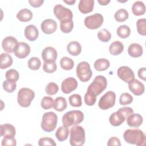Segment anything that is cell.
I'll use <instances>...</instances> for the list:
<instances>
[{
    "label": "cell",
    "mask_w": 146,
    "mask_h": 146,
    "mask_svg": "<svg viewBox=\"0 0 146 146\" xmlns=\"http://www.w3.org/2000/svg\"><path fill=\"white\" fill-rule=\"evenodd\" d=\"M123 137L127 143L137 146L144 145L146 141L145 134L141 130L138 128L125 130L123 134Z\"/></svg>",
    "instance_id": "6da1fadb"
},
{
    "label": "cell",
    "mask_w": 146,
    "mask_h": 146,
    "mask_svg": "<svg viewBox=\"0 0 146 146\" xmlns=\"http://www.w3.org/2000/svg\"><path fill=\"white\" fill-rule=\"evenodd\" d=\"M83 113L79 110H73L67 112L62 116L63 125L65 127L75 126L83 121Z\"/></svg>",
    "instance_id": "7a4b0ae2"
},
{
    "label": "cell",
    "mask_w": 146,
    "mask_h": 146,
    "mask_svg": "<svg viewBox=\"0 0 146 146\" xmlns=\"http://www.w3.org/2000/svg\"><path fill=\"white\" fill-rule=\"evenodd\" d=\"M133 113L131 107H124L119 108L116 112L112 113L109 118L110 124L114 127L121 125L127 118V117Z\"/></svg>",
    "instance_id": "3957f363"
},
{
    "label": "cell",
    "mask_w": 146,
    "mask_h": 146,
    "mask_svg": "<svg viewBox=\"0 0 146 146\" xmlns=\"http://www.w3.org/2000/svg\"><path fill=\"white\" fill-rule=\"evenodd\" d=\"M86 140V134L84 128L80 125L72 127L70 129V143L72 146H81Z\"/></svg>",
    "instance_id": "277c9868"
},
{
    "label": "cell",
    "mask_w": 146,
    "mask_h": 146,
    "mask_svg": "<svg viewBox=\"0 0 146 146\" xmlns=\"http://www.w3.org/2000/svg\"><path fill=\"white\" fill-rule=\"evenodd\" d=\"M107 86L106 78L103 75H98L88 87L87 92L97 96L107 88Z\"/></svg>",
    "instance_id": "5b68a950"
},
{
    "label": "cell",
    "mask_w": 146,
    "mask_h": 146,
    "mask_svg": "<svg viewBox=\"0 0 146 146\" xmlns=\"http://www.w3.org/2000/svg\"><path fill=\"white\" fill-rule=\"evenodd\" d=\"M58 116L53 112H46L43 115L41 121L42 129L47 132L53 131L57 125Z\"/></svg>",
    "instance_id": "8992f818"
},
{
    "label": "cell",
    "mask_w": 146,
    "mask_h": 146,
    "mask_svg": "<svg viewBox=\"0 0 146 146\" xmlns=\"http://www.w3.org/2000/svg\"><path fill=\"white\" fill-rule=\"evenodd\" d=\"M34 97L35 93L32 90L29 88H22L18 92L17 102L20 106L28 107Z\"/></svg>",
    "instance_id": "52a82bcc"
},
{
    "label": "cell",
    "mask_w": 146,
    "mask_h": 146,
    "mask_svg": "<svg viewBox=\"0 0 146 146\" xmlns=\"http://www.w3.org/2000/svg\"><path fill=\"white\" fill-rule=\"evenodd\" d=\"M76 72L78 78L83 82L90 80L92 75V72L91 70L90 64L85 61L78 63L76 67Z\"/></svg>",
    "instance_id": "ba28073f"
},
{
    "label": "cell",
    "mask_w": 146,
    "mask_h": 146,
    "mask_svg": "<svg viewBox=\"0 0 146 146\" xmlns=\"http://www.w3.org/2000/svg\"><path fill=\"white\" fill-rule=\"evenodd\" d=\"M115 100L116 94L115 92L112 91H108L100 98L98 103V106L102 110H108L115 105Z\"/></svg>",
    "instance_id": "9c48e42d"
},
{
    "label": "cell",
    "mask_w": 146,
    "mask_h": 146,
    "mask_svg": "<svg viewBox=\"0 0 146 146\" xmlns=\"http://www.w3.org/2000/svg\"><path fill=\"white\" fill-rule=\"evenodd\" d=\"M54 13L60 22L72 19L73 18V14L71 10L60 4L56 5L54 6Z\"/></svg>",
    "instance_id": "30bf717a"
},
{
    "label": "cell",
    "mask_w": 146,
    "mask_h": 146,
    "mask_svg": "<svg viewBox=\"0 0 146 146\" xmlns=\"http://www.w3.org/2000/svg\"><path fill=\"white\" fill-rule=\"evenodd\" d=\"M85 26L89 29L95 30L99 28L103 22V17L99 13H96L85 18Z\"/></svg>",
    "instance_id": "8fae6325"
},
{
    "label": "cell",
    "mask_w": 146,
    "mask_h": 146,
    "mask_svg": "<svg viewBox=\"0 0 146 146\" xmlns=\"http://www.w3.org/2000/svg\"><path fill=\"white\" fill-rule=\"evenodd\" d=\"M13 52L17 58L23 59L29 55L30 52V47L25 42H18L14 47Z\"/></svg>",
    "instance_id": "7c38bea8"
},
{
    "label": "cell",
    "mask_w": 146,
    "mask_h": 146,
    "mask_svg": "<svg viewBox=\"0 0 146 146\" xmlns=\"http://www.w3.org/2000/svg\"><path fill=\"white\" fill-rule=\"evenodd\" d=\"M117 75L120 79L125 83H129L131 80L135 79L133 71L131 68L125 66H121L117 69Z\"/></svg>",
    "instance_id": "4fadbf2b"
},
{
    "label": "cell",
    "mask_w": 146,
    "mask_h": 146,
    "mask_svg": "<svg viewBox=\"0 0 146 146\" xmlns=\"http://www.w3.org/2000/svg\"><path fill=\"white\" fill-rule=\"evenodd\" d=\"M77 87L78 82L72 77H69L65 79L62 81L61 84L62 91L66 94H70L76 90Z\"/></svg>",
    "instance_id": "5bb4252c"
},
{
    "label": "cell",
    "mask_w": 146,
    "mask_h": 146,
    "mask_svg": "<svg viewBox=\"0 0 146 146\" xmlns=\"http://www.w3.org/2000/svg\"><path fill=\"white\" fill-rule=\"evenodd\" d=\"M42 31L47 34L54 33L57 29V23L52 19H44L40 25Z\"/></svg>",
    "instance_id": "9a60e30c"
},
{
    "label": "cell",
    "mask_w": 146,
    "mask_h": 146,
    "mask_svg": "<svg viewBox=\"0 0 146 146\" xmlns=\"http://www.w3.org/2000/svg\"><path fill=\"white\" fill-rule=\"evenodd\" d=\"M128 88L136 96L142 95L145 91L144 84L139 80L135 79H132L128 83Z\"/></svg>",
    "instance_id": "2e32d148"
},
{
    "label": "cell",
    "mask_w": 146,
    "mask_h": 146,
    "mask_svg": "<svg viewBox=\"0 0 146 146\" xmlns=\"http://www.w3.org/2000/svg\"><path fill=\"white\" fill-rule=\"evenodd\" d=\"M57 56V51L52 47L44 48L42 52V57L44 62H55Z\"/></svg>",
    "instance_id": "e0dca14e"
},
{
    "label": "cell",
    "mask_w": 146,
    "mask_h": 146,
    "mask_svg": "<svg viewBox=\"0 0 146 146\" xmlns=\"http://www.w3.org/2000/svg\"><path fill=\"white\" fill-rule=\"evenodd\" d=\"M17 39L12 36H8L5 38L2 42V47L5 51L8 53L13 52V49L18 43Z\"/></svg>",
    "instance_id": "ac0fdd59"
},
{
    "label": "cell",
    "mask_w": 146,
    "mask_h": 146,
    "mask_svg": "<svg viewBox=\"0 0 146 146\" xmlns=\"http://www.w3.org/2000/svg\"><path fill=\"white\" fill-rule=\"evenodd\" d=\"M39 35V31L36 27L33 25H29L25 27V36L30 41H34Z\"/></svg>",
    "instance_id": "d6986e66"
},
{
    "label": "cell",
    "mask_w": 146,
    "mask_h": 146,
    "mask_svg": "<svg viewBox=\"0 0 146 146\" xmlns=\"http://www.w3.org/2000/svg\"><path fill=\"white\" fill-rule=\"evenodd\" d=\"M0 133L1 136L14 137L16 131L15 127L10 124H4L0 125Z\"/></svg>",
    "instance_id": "ffe728a7"
},
{
    "label": "cell",
    "mask_w": 146,
    "mask_h": 146,
    "mask_svg": "<svg viewBox=\"0 0 146 146\" xmlns=\"http://www.w3.org/2000/svg\"><path fill=\"white\" fill-rule=\"evenodd\" d=\"M143 119L141 115L132 113L127 118V123L131 127H139L143 123Z\"/></svg>",
    "instance_id": "44dd1931"
},
{
    "label": "cell",
    "mask_w": 146,
    "mask_h": 146,
    "mask_svg": "<svg viewBox=\"0 0 146 146\" xmlns=\"http://www.w3.org/2000/svg\"><path fill=\"white\" fill-rule=\"evenodd\" d=\"M94 0H80L78 5V9L82 14H87L93 10Z\"/></svg>",
    "instance_id": "7402d4cb"
},
{
    "label": "cell",
    "mask_w": 146,
    "mask_h": 146,
    "mask_svg": "<svg viewBox=\"0 0 146 146\" xmlns=\"http://www.w3.org/2000/svg\"><path fill=\"white\" fill-rule=\"evenodd\" d=\"M143 50L142 46L136 43L131 44L128 48V54L133 58H138L142 55Z\"/></svg>",
    "instance_id": "603a6c76"
},
{
    "label": "cell",
    "mask_w": 146,
    "mask_h": 146,
    "mask_svg": "<svg viewBox=\"0 0 146 146\" xmlns=\"http://www.w3.org/2000/svg\"><path fill=\"white\" fill-rule=\"evenodd\" d=\"M67 50L70 55L77 56L80 54L82 51V47L78 42L72 41L67 44Z\"/></svg>",
    "instance_id": "cb8c5ba5"
},
{
    "label": "cell",
    "mask_w": 146,
    "mask_h": 146,
    "mask_svg": "<svg viewBox=\"0 0 146 146\" xmlns=\"http://www.w3.org/2000/svg\"><path fill=\"white\" fill-rule=\"evenodd\" d=\"M17 18L21 22H28L32 19L33 13L29 9L25 8L18 11L17 14Z\"/></svg>",
    "instance_id": "d4e9b609"
},
{
    "label": "cell",
    "mask_w": 146,
    "mask_h": 146,
    "mask_svg": "<svg viewBox=\"0 0 146 146\" xmlns=\"http://www.w3.org/2000/svg\"><path fill=\"white\" fill-rule=\"evenodd\" d=\"M124 50L123 44L118 40L113 42L109 47L110 52L113 55H118L121 54Z\"/></svg>",
    "instance_id": "484cf974"
},
{
    "label": "cell",
    "mask_w": 146,
    "mask_h": 146,
    "mask_svg": "<svg viewBox=\"0 0 146 146\" xmlns=\"http://www.w3.org/2000/svg\"><path fill=\"white\" fill-rule=\"evenodd\" d=\"M67 106L66 99L62 96L57 97L54 101L53 108L58 112H62L66 110Z\"/></svg>",
    "instance_id": "4316f807"
},
{
    "label": "cell",
    "mask_w": 146,
    "mask_h": 146,
    "mask_svg": "<svg viewBox=\"0 0 146 146\" xmlns=\"http://www.w3.org/2000/svg\"><path fill=\"white\" fill-rule=\"evenodd\" d=\"M132 11L135 15L139 16L143 15L145 12V6L144 3L140 1H136L132 5Z\"/></svg>",
    "instance_id": "83f0119b"
},
{
    "label": "cell",
    "mask_w": 146,
    "mask_h": 146,
    "mask_svg": "<svg viewBox=\"0 0 146 146\" xmlns=\"http://www.w3.org/2000/svg\"><path fill=\"white\" fill-rule=\"evenodd\" d=\"M110 66L109 60L107 59L100 58L97 59L94 62V68L98 71H103L106 70Z\"/></svg>",
    "instance_id": "f1b7e54d"
},
{
    "label": "cell",
    "mask_w": 146,
    "mask_h": 146,
    "mask_svg": "<svg viewBox=\"0 0 146 146\" xmlns=\"http://www.w3.org/2000/svg\"><path fill=\"white\" fill-rule=\"evenodd\" d=\"M69 133V129L67 127L61 126L57 129L55 132V137L59 141H63L68 138Z\"/></svg>",
    "instance_id": "f546056e"
},
{
    "label": "cell",
    "mask_w": 146,
    "mask_h": 146,
    "mask_svg": "<svg viewBox=\"0 0 146 146\" xmlns=\"http://www.w3.org/2000/svg\"><path fill=\"white\" fill-rule=\"evenodd\" d=\"M1 69H5L11 66L13 63V58L10 55L6 53L1 54Z\"/></svg>",
    "instance_id": "4dcf8cb0"
},
{
    "label": "cell",
    "mask_w": 146,
    "mask_h": 146,
    "mask_svg": "<svg viewBox=\"0 0 146 146\" xmlns=\"http://www.w3.org/2000/svg\"><path fill=\"white\" fill-rule=\"evenodd\" d=\"M60 66L63 70H71L74 66V60L67 56H64L60 60Z\"/></svg>",
    "instance_id": "1f68e13d"
},
{
    "label": "cell",
    "mask_w": 146,
    "mask_h": 146,
    "mask_svg": "<svg viewBox=\"0 0 146 146\" xmlns=\"http://www.w3.org/2000/svg\"><path fill=\"white\" fill-rule=\"evenodd\" d=\"M129 14L128 11L124 9H120L117 10L114 15L115 19L116 21L121 22H124L128 18Z\"/></svg>",
    "instance_id": "d6a6232c"
},
{
    "label": "cell",
    "mask_w": 146,
    "mask_h": 146,
    "mask_svg": "<svg viewBox=\"0 0 146 146\" xmlns=\"http://www.w3.org/2000/svg\"><path fill=\"white\" fill-rule=\"evenodd\" d=\"M74 22L72 19L67 20L60 22V30L64 33H69L73 29Z\"/></svg>",
    "instance_id": "836d02e7"
},
{
    "label": "cell",
    "mask_w": 146,
    "mask_h": 146,
    "mask_svg": "<svg viewBox=\"0 0 146 146\" xmlns=\"http://www.w3.org/2000/svg\"><path fill=\"white\" fill-rule=\"evenodd\" d=\"M116 33L121 38H127L130 35L131 29L127 25H121L117 27Z\"/></svg>",
    "instance_id": "e575fe53"
},
{
    "label": "cell",
    "mask_w": 146,
    "mask_h": 146,
    "mask_svg": "<svg viewBox=\"0 0 146 146\" xmlns=\"http://www.w3.org/2000/svg\"><path fill=\"white\" fill-rule=\"evenodd\" d=\"M2 86L3 90L7 92L11 93L16 89L17 83L15 81L6 79L3 82Z\"/></svg>",
    "instance_id": "d590c367"
},
{
    "label": "cell",
    "mask_w": 146,
    "mask_h": 146,
    "mask_svg": "<svg viewBox=\"0 0 146 146\" xmlns=\"http://www.w3.org/2000/svg\"><path fill=\"white\" fill-rule=\"evenodd\" d=\"M70 104L72 107H79L82 106V98L79 94H75L69 97Z\"/></svg>",
    "instance_id": "8d00e7d4"
},
{
    "label": "cell",
    "mask_w": 146,
    "mask_h": 146,
    "mask_svg": "<svg viewBox=\"0 0 146 146\" xmlns=\"http://www.w3.org/2000/svg\"><path fill=\"white\" fill-rule=\"evenodd\" d=\"M98 39L102 42H107L111 38V34L106 29H103L98 33Z\"/></svg>",
    "instance_id": "74e56055"
},
{
    "label": "cell",
    "mask_w": 146,
    "mask_h": 146,
    "mask_svg": "<svg viewBox=\"0 0 146 146\" xmlns=\"http://www.w3.org/2000/svg\"><path fill=\"white\" fill-rule=\"evenodd\" d=\"M136 27L139 34L143 36L146 35V20L145 18L138 19L136 22Z\"/></svg>",
    "instance_id": "f35d334b"
},
{
    "label": "cell",
    "mask_w": 146,
    "mask_h": 146,
    "mask_svg": "<svg viewBox=\"0 0 146 146\" xmlns=\"http://www.w3.org/2000/svg\"><path fill=\"white\" fill-rule=\"evenodd\" d=\"M41 65V62L38 57H32L28 61V67L32 70H38Z\"/></svg>",
    "instance_id": "ab89813d"
},
{
    "label": "cell",
    "mask_w": 146,
    "mask_h": 146,
    "mask_svg": "<svg viewBox=\"0 0 146 146\" xmlns=\"http://www.w3.org/2000/svg\"><path fill=\"white\" fill-rule=\"evenodd\" d=\"M54 100L50 96H44L42 98L40 105L42 108L44 110H48L52 108L54 106Z\"/></svg>",
    "instance_id": "60d3db41"
},
{
    "label": "cell",
    "mask_w": 146,
    "mask_h": 146,
    "mask_svg": "<svg viewBox=\"0 0 146 146\" xmlns=\"http://www.w3.org/2000/svg\"><path fill=\"white\" fill-rule=\"evenodd\" d=\"M57 66L55 62H44L43 69L47 73H52L56 70Z\"/></svg>",
    "instance_id": "b9f144b4"
},
{
    "label": "cell",
    "mask_w": 146,
    "mask_h": 146,
    "mask_svg": "<svg viewBox=\"0 0 146 146\" xmlns=\"http://www.w3.org/2000/svg\"><path fill=\"white\" fill-rule=\"evenodd\" d=\"M132 102H133L132 96L127 92L123 93L120 96L119 103L121 105L129 104Z\"/></svg>",
    "instance_id": "7bdbcfd3"
},
{
    "label": "cell",
    "mask_w": 146,
    "mask_h": 146,
    "mask_svg": "<svg viewBox=\"0 0 146 146\" xmlns=\"http://www.w3.org/2000/svg\"><path fill=\"white\" fill-rule=\"evenodd\" d=\"M59 90L58 86L54 82H50L48 83L45 88L46 92L49 95H53L56 94Z\"/></svg>",
    "instance_id": "ee69618b"
},
{
    "label": "cell",
    "mask_w": 146,
    "mask_h": 146,
    "mask_svg": "<svg viewBox=\"0 0 146 146\" xmlns=\"http://www.w3.org/2000/svg\"><path fill=\"white\" fill-rule=\"evenodd\" d=\"M5 77L7 80H11L16 82L19 79V75L16 70L10 69L6 72Z\"/></svg>",
    "instance_id": "f6af8a7d"
},
{
    "label": "cell",
    "mask_w": 146,
    "mask_h": 146,
    "mask_svg": "<svg viewBox=\"0 0 146 146\" xmlns=\"http://www.w3.org/2000/svg\"><path fill=\"white\" fill-rule=\"evenodd\" d=\"M96 100V96L89 93L88 92H86L84 95V102L85 103L89 106H93Z\"/></svg>",
    "instance_id": "bcb514c9"
},
{
    "label": "cell",
    "mask_w": 146,
    "mask_h": 146,
    "mask_svg": "<svg viewBox=\"0 0 146 146\" xmlns=\"http://www.w3.org/2000/svg\"><path fill=\"white\" fill-rule=\"evenodd\" d=\"M38 145L39 146H44V145L55 146L56 144L52 138L46 137H42L39 140Z\"/></svg>",
    "instance_id": "7dc6e473"
},
{
    "label": "cell",
    "mask_w": 146,
    "mask_h": 146,
    "mask_svg": "<svg viewBox=\"0 0 146 146\" xmlns=\"http://www.w3.org/2000/svg\"><path fill=\"white\" fill-rule=\"evenodd\" d=\"M17 144L16 140L14 137H4V138L2 140V145H11L15 146Z\"/></svg>",
    "instance_id": "c3c4849f"
},
{
    "label": "cell",
    "mask_w": 146,
    "mask_h": 146,
    "mask_svg": "<svg viewBox=\"0 0 146 146\" xmlns=\"http://www.w3.org/2000/svg\"><path fill=\"white\" fill-rule=\"evenodd\" d=\"M108 146H112V145H116V146H120L121 143L119 138L117 137H111L108 141L107 143Z\"/></svg>",
    "instance_id": "681fc988"
},
{
    "label": "cell",
    "mask_w": 146,
    "mask_h": 146,
    "mask_svg": "<svg viewBox=\"0 0 146 146\" xmlns=\"http://www.w3.org/2000/svg\"><path fill=\"white\" fill-rule=\"evenodd\" d=\"M145 72H146V68L145 67H142L139 68L137 72V75L139 78L143 80H146Z\"/></svg>",
    "instance_id": "f907efd6"
},
{
    "label": "cell",
    "mask_w": 146,
    "mask_h": 146,
    "mask_svg": "<svg viewBox=\"0 0 146 146\" xmlns=\"http://www.w3.org/2000/svg\"><path fill=\"white\" fill-rule=\"evenodd\" d=\"M29 3L34 7H38L40 6L44 2L43 0H29Z\"/></svg>",
    "instance_id": "816d5d0a"
},
{
    "label": "cell",
    "mask_w": 146,
    "mask_h": 146,
    "mask_svg": "<svg viewBox=\"0 0 146 146\" xmlns=\"http://www.w3.org/2000/svg\"><path fill=\"white\" fill-rule=\"evenodd\" d=\"M98 3L101 5H107L108 3L110 2V0H98Z\"/></svg>",
    "instance_id": "f5cc1de1"
},
{
    "label": "cell",
    "mask_w": 146,
    "mask_h": 146,
    "mask_svg": "<svg viewBox=\"0 0 146 146\" xmlns=\"http://www.w3.org/2000/svg\"><path fill=\"white\" fill-rule=\"evenodd\" d=\"M63 2L66 3L67 4H68L70 5H72L74 4L76 1L75 0H70V1H63Z\"/></svg>",
    "instance_id": "db71d44e"
}]
</instances>
